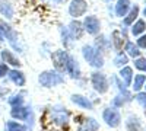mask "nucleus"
<instances>
[{
	"instance_id": "obj_1",
	"label": "nucleus",
	"mask_w": 146,
	"mask_h": 131,
	"mask_svg": "<svg viewBox=\"0 0 146 131\" xmlns=\"http://www.w3.org/2000/svg\"><path fill=\"white\" fill-rule=\"evenodd\" d=\"M0 34L3 35V38H6L9 41V44L13 47L16 51L22 53V45L19 44L18 34L13 31V28H12L10 25H7V23L5 20H2V19H0Z\"/></svg>"
},
{
	"instance_id": "obj_2",
	"label": "nucleus",
	"mask_w": 146,
	"mask_h": 131,
	"mask_svg": "<svg viewBox=\"0 0 146 131\" xmlns=\"http://www.w3.org/2000/svg\"><path fill=\"white\" fill-rule=\"evenodd\" d=\"M83 57H85V60H88L91 63V66H94V67H102V64H104L102 55L100 54V51L92 48L89 45L83 47Z\"/></svg>"
},
{
	"instance_id": "obj_3",
	"label": "nucleus",
	"mask_w": 146,
	"mask_h": 131,
	"mask_svg": "<svg viewBox=\"0 0 146 131\" xmlns=\"http://www.w3.org/2000/svg\"><path fill=\"white\" fill-rule=\"evenodd\" d=\"M40 83L45 88H53L56 85H60V83H63V77L57 74L56 71H44V73L40 74L38 77Z\"/></svg>"
},
{
	"instance_id": "obj_4",
	"label": "nucleus",
	"mask_w": 146,
	"mask_h": 131,
	"mask_svg": "<svg viewBox=\"0 0 146 131\" xmlns=\"http://www.w3.org/2000/svg\"><path fill=\"white\" fill-rule=\"evenodd\" d=\"M86 9H88V5L85 0H73L69 6V13L73 18H79L86 12Z\"/></svg>"
},
{
	"instance_id": "obj_5",
	"label": "nucleus",
	"mask_w": 146,
	"mask_h": 131,
	"mask_svg": "<svg viewBox=\"0 0 146 131\" xmlns=\"http://www.w3.org/2000/svg\"><path fill=\"white\" fill-rule=\"evenodd\" d=\"M92 85L100 93H105L108 90V82L102 73H92Z\"/></svg>"
},
{
	"instance_id": "obj_6",
	"label": "nucleus",
	"mask_w": 146,
	"mask_h": 131,
	"mask_svg": "<svg viewBox=\"0 0 146 131\" xmlns=\"http://www.w3.org/2000/svg\"><path fill=\"white\" fill-rule=\"evenodd\" d=\"M67 53L66 51H56L53 54V63L57 71H64L66 70V63H67Z\"/></svg>"
},
{
	"instance_id": "obj_7",
	"label": "nucleus",
	"mask_w": 146,
	"mask_h": 131,
	"mask_svg": "<svg viewBox=\"0 0 146 131\" xmlns=\"http://www.w3.org/2000/svg\"><path fill=\"white\" fill-rule=\"evenodd\" d=\"M102 117H104V121L110 125V127H117L118 124H120V121H121V118H120V114L115 111V109H105L104 111V114H102Z\"/></svg>"
},
{
	"instance_id": "obj_8",
	"label": "nucleus",
	"mask_w": 146,
	"mask_h": 131,
	"mask_svg": "<svg viewBox=\"0 0 146 131\" xmlns=\"http://www.w3.org/2000/svg\"><path fill=\"white\" fill-rule=\"evenodd\" d=\"M85 29L88 31V34L91 35H95L100 32V20L96 16H88L86 19H85Z\"/></svg>"
},
{
	"instance_id": "obj_9",
	"label": "nucleus",
	"mask_w": 146,
	"mask_h": 131,
	"mask_svg": "<svg viewBox=\"0 0 146 131\" xmlns=\"http://www.w3.org/2000/svg\"><path fill=\"white\" fill-rule=\"evenodd\" d=\"M66 70L69 71V74L73 77V79H78L80 76V70H79V66H78V61H75L73 57H67V63H66Z\"/></svg>"
},
{
	"instance_id": "obj_10",
	"label": "nucleus",
	"mask_w": 146,
	"mask_h": 131,
	"mask_svg": "<svg viewBox=\"0 0 146 131\" xmlns=\"http://www.w3.org/2000/svg\"><path fill=\"white\" fill-rule=\"evenodd\" d=\"M0 55H2V58H3V61L6 63V64H10V66H15V67H19L22 63L18 60V58L13 55V54H12L9 50H3L2 51V54H0Z\"/></svg>"
},
{
	"instance_id": "obj_11",
	"label": "nucleus",
	"mask_w": 146,
	"mask_h": 131,
	"mask_svg": "<svg viewBox=\"0 0 146 131\" xmlns=\"http://www.w3.org/2000/svg\"><path fill=\"white\" fill-rule=\"evenodd\" d=\"M12 117L18 118V120H28L29 117V108H23V106H13L12 109Z\"/></svg>"
},
{
	"instance_id": "obj_12",
	"label": "nucleus",
	"mask_w": 146,
	"mask_h": 131,
	"mask_svg": "<svg viewBox=\"0 0 146 131\" xmlns=\"http://www.w3.org/2000/svg\"><path fill=\"white\" fill-rule=\"evenodd\" d=\"M9 77L18 86H23V85H25V76H23V73L19 71V70H10L9 71Z\"/></svg>"
},
{
	"instance_id": "obj_13",
	"label": "nucleus",
	"mask_w": 146,
	"mask_h": 131,
	"mask_svg": "<svg viewBox=\"0 0 146 131\" xmlns=\"http://www.w3.org/2000/svg\"><path fill=\"white\" fill-rule=\"evenodd\" d=\"M69 31H70V35L72 38H80L82 34H83V29H82V23L78 22V20H73L70 25H69Z\"/></svg>"
},
{
	"instance_id": "obj_14",
	"label": "nucleus",
	"mask_w": 146,
	"mask_h": 131,
	"mask_svg": "<svg viewBox=\"0 0 146 131\" xmlns=\"http://www.w3.org/2000/svg\"><path fill=\"white\" fill-rule=\"evenodd\" d=\"M98 128H100V125L94 118H88V120H85L79 125V131H96Z\"/></svg>"
},
{
	"instance_id": "obj_15",
	"label": "nucleus",
	"mask_w": 146,
	"mask_h": 131,
	"mask_svg": "<svg viewBox=\"0 0 146 131\" xmlns=\"http://www.w3.org/2000/svg\"><path fill=\"white\" fill-rule=\"evenodd\" d=\"M72 102L79 105V106H82V108H85V109H92L91 101H88V98L80 96V95H73V96H72Z\"/></svg>"
},
{
	"instance_id": "obj_16",
	"label": "nucleus",
	"mask_w": 146,
	"mask_h": 131,
	"mask_svg": "<svg viewBox=\"0 0 146 131\" xmlns=\"http://www.w3.org/2000/svg\"><path fill=\"white\" fill-rule=\"evenodd\" d=\"M130 7V2L129 0H118L115 5V13L118 16H124L127 13V10Z\"/></svg>"
},
{
	"instance_id": "obj_17",
	"label": "nucleus",
	"mask_w": 146,
	"mask_h": 131,
	"mask_svg": "<svg viewBox=\"0 0 146 131\" xmlns=\"http://www.w3.org/2000/svg\"><path fill=\"white\" fill-rule=\"evenodd\" d=\"M0 13H2L5 18L10 19L12 16H13V7H12V5L7 3V2H0Z\"/></svg>"
},
{
	"instance_id": "obj_18",
	"label": "nucleus",
	"mask_w": 146,
	"mask_h": 131,
	"mask_svg": "<svg viewBox=\"0 0 146 131\" xmlns=\"http://www.w3.org/2000/svg\"><path fill=\"white\" fill-rule=\"evenodd\" d=\"M120 76L124 79V85H126V86H130V83H131V77H133V71H131V68H130V67H124V68H121Z\"/></svg>"
},
{
	"instance_id": "obj_19",
	"label": "nucleus",
	"mask_w": 146,
	"mask_h": 131,
	"mask_svg": "<svg viewBox=\"0 0 146 131\" xmlns=\"http://www.w3.org/2000/svg\"><path fill=\"white\" fill-rule=\"evenodd\" d=\"M126 51H127V54H129L130 57H133V58L140 55L139 47H137V45H135L133 42H127V45H126Z\"/></svg>"
},
{
	"instance_id": "obj_20",
	"label": "nucleus",
	"mask_w": 146,
	"mask_h": 131,
	"mask_svg": "<svg viewBox=\"0 0 146 131\" xmlns=\"http://www.w3.org/2000/svg\"><path fill=\"white\" fill-rule=\"evenodd\" d=\"M6 128H7V131H27V127L25 125L18 124L15 121H7L6 122Z\"/></svg>"
},
{
	"instance_id": "obj_21",
	"label": "nucleus",
	"mask_w": 146,
	"mask_h": 131,
	"mask_svg": "<svg viewBox=\"0 0 146 131\" xmlns=\"http://www.w3.org/2000/svg\"><path fill=\"white\" fill-rule=\"evenodd\" d=\"M127 128H129V131H139L140 130V122H139V120L137 118H133V117H130L129 120H127Z\"/></svg>"
},
{
	"instance_id": "obj_22",
	"label": "nucleus",
	"mask_w": 146,
	"mask_h": 131,
	"mask_svg": "<svg viewBox=\"0 0 146 131\" xmlns=\"http://www.w3.org/2000/svg\"><path fill=\"white\" fill-rule=\"evenodd\" d=\"M145 29H146L145 20H137V22L135 23V26L131 28V34H133V35H140Z\"/></svg>"
},
{
	"instance_id": "obj_23",
	"label": "nucleus",
	"mask_w": 146,
	"mask_h": 131,
	"mask_svg": "<svg viewBox=\"0 0 146 131\" xmlns=\"http://www.w3.org/2000/svg\"><path fill=\"white\" fill-rule=\"evenodd\" d=\"M137 15H139V7L137 6H135L131 10H130V13H129V16L124 19V25H130V23H133V20H135L136 18H137Z\"/></svg>"
},
{
	"instance_id": "obj_24",
	"label": "nucleus",
	"mask_w": 146,
	"mask_h": 131,
	"mask_svg": "<svg viewBox=\"0 0 146 131\" xmlns=\"http://www.w3.org/2000/svg\"><path fill=\"white\" fill-rule=\"evenodd\" d=\"M145 82H146L145 74H137V76L135 77V85H133V89H135V90H140Z\"/></svg>"
},
{
	"instance_id": "obj_25",
	"label": "nucleus",
	"mask_w": 146,
	"mask_h": 131,
	"mask_svg": "<svg viewBox=\"0 0 146 131\" xmlns=\"http://www.w3.org/2000/svg\"><path fill=\"white\" fill-rule=\"evenodd\" d=\"M113 42H114V47L117 50H121V47H123V39L120 38V32L118 31L113 32Z\"/></svg>"
},
{
	"instance_id": "obj_26",
	"label": "nucleus",
	"mask_w": 146,
	"mask_h": 131,
	"mask_svg": "<svg viewBox=\"0 0 146 131\" xmlns=\"http://www.w3.org/2000/svg\"><path fill=\"white\" fill-rule=\"evenodd\" d=\"M23 102V98H22V95H13L10 99H9V103L12 106H21Z\"/></svg>"
},
{
	"instance_id": "obj_27",
	"label": "nucleus",
	"mask_w": 146,
	"mask_h": 131,
	"mask_svg": "<svg viewBox=\"0 0 146 131\" xmlns=\"http://www.w3.org/2000/svg\"><path fill=\"white\" fill-rule=\"evenodd\" d=\"M127 63V55L123 54V53H120L117 57H115V60H114V64L115 66H124Z\"/></svg>"
},
{
	"instance_id": "obj_28",
	"label": "nucleus",
	"mask_w": 146,
	"mask_h": 131,
	"mask_svg": "<svg viewBox=\"0 0 146 131\" xmlns=\"http://www.w3.org/2000/svg\"><path fill=\"white\" fill-rule=\"evenodd\" d=\"M135 66H136V68H139L142 71H146V58H137V60L135 61Z\"/></svg>"
},
{
	"instance_id": "obj_29",
	"label": "nucleus",
	"mask_w": 146,
	"mask_h": 131,
	"mask_svg": "<svg viewBox=\"0 0 146 131\" xmlns=\"http://www.w3.org/2000/svg\"><path fill=\"white\" fill-rule=\"evenodd\" d=\"M9 73V67L6 63H0V77H5Z\"/></svg>"
},
{
	"instance_id": "obj_30",
	"label": "nucleus",
	"mask_w": 146,
	"mask_h": 131,
	"mask_svg": "<svg viewBox=\"0 0 146 131\" xmlns=\"http://www.w3.org/2000/svg\"><path fill=\"white\" fill-rule=\"evenodd\" d=\"M136 99L139 103H142L145 108H146V93H137L136 95Z\"/></svg>"
},
{
	"instance_id": "obj_31",
	"label": "nucleus",
	"mask_w": 146,
	"mask_h": 131,
	"mask_svg": "<svg viewBox=\"0 0 146 131\" xmlns=\"http://www.w3.org/2000/svg\"><path fill=\"white\" fill-rule=\"evenodd\" d=\"M137 47H140V48H146V35H143V37H140L137 39Z\"/></svg>"
},
{
	"instance_id": "obj_32",
	"label": "nucleus",
	"mask_w": 146,
	"mask_h": 131,
	"mask_svg": "<svg viewBox=\"0 0 146 131\" xmlns=\"http://www.w3.org/2000/svg\"><path fill=\"white\" fill-rule=\"evenodd\" d=\"M123 102H124V101H123V98H120V96L114 99V105H123Z\"/></svg>"
},
{
	"instance_id": "obj_33",
	"label": "nucleus",
	"mask_w": 146,
	"mask_h": 131,
	"mask_svg": "<svg viewBox=\"0 0 146 131\" xmlns=\"http://www.w3.org/2000/svg\"><path fill=\"white\" fill-rule=\"evenodd\" d=\"M0 41H5V38H3V35L0 34Z\"/></svg>"
},
{
	"instance_id": "obj_34",
	"label": "nucleus",
	"mask_w": 146,
	"mask_h": 131,
	"mask_svg": "<svg viewBox=\"0 0 146 131\" xmlns=\"http://www.w3.org/2000/svg\"><path fill=\"white\" fill-rule=\"evenodd\" d=\"M54 2H57V3H62V2H64V0H54Z\"/></svg>"
},
{
	"instance_id": "obj_35",
	"label": "nucleus",
	"mask_w": 146,
	"mask_h": 131,
	"mask_svg": "<svg viewBox=\"0 0 146 131\" xmlns=\"http://www.w3.org/2000/svg\"><path fill=\"white\" fill-rule=\"evenodd\" d=\"M143 13H145V16H146V7H145V10H143Z\"/></svg>"
}]
</instances>
